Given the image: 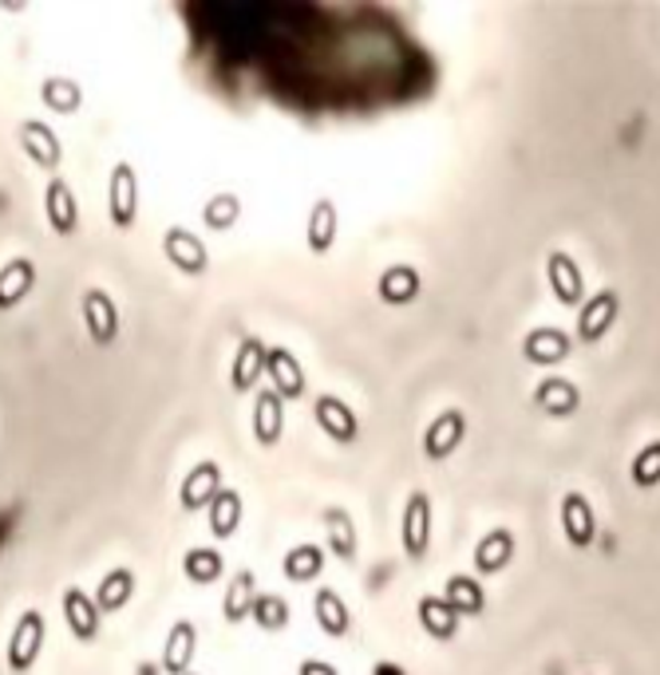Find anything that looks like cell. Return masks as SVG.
<instances>
[{"instance_id":"6da1fadb","label":"cell","mask_w":660,"mask_h":675,"mask_svg":"<svg viewBox=\"0 0 660 675\" xmlns=\"http://www.w3.org/2000/svg\"><path fill=\"white\" fill-rule=\"evenodd\" d=\"M44 640H48V625H44V612L40 608H29L20 612L16 628L9 632V648H4V660L16 675H24L44 652Z\"/></svg>"},{"instance_id":"7a4b0ae2","label":"cell","mask_w":660,"mask_h":675,"mask_svg":"<svg viewBox=\"0 0 660 675\" xmlns=\"http://www.w3.org/2000/svg\"><path fill=\"white\" fill-rule=\"evenodd\" d=\"M108 217L115 229H131L138 222V175L131 162H115L108 182Z\"/></svg>"},{"instance_id":"3957f363","label":"cell","mask_w":660,"mask_h":675,"mask_svg":"<svg viewBox=\"0 0 660 675\" xmlns=\"http://www.w3.org/2000/svg\"><path fill=\"white\" fill-rule=\"evenodd\" d=\"M400 538H404V553L412 561L427 558V549H432V498H427L424 490H412V494H407Z\"/></svg>"},{"instance_id":"277c9868","label":"cell","mask_w":660,"mask_h":675,"mask_svg":"<svg viewBox=\"0 0 660 675\" xmlns=\"http://www.w3.org/2000/svg\"><path fill=\"white\" fill-rule=\"evenodd\" d=\"M266 380H269V392H277V400H301L309 387L305 380V368L297 363V356L289 348H277L269 344L266 348Z\"/></svg>"},{"instance_id":"5b68a950","label":"cell","mask_w":660,"mask_h":675,"mask_svg":"<svg viewBox=\"0 0 660 675\" xmlns=\"http://www.w3.org/2000/svg\"><path fill=\"white\" fill-rule=\"evenodd\" d=\"M163 254H167V261L175 265L178 273L187 277H202L210 269L206 245H202L198 234H190L187 225H170L167 234H163Z\"/></svg>"},{"instance_id":"8992f818","label":"cell","mask_w":660,"mask_h":675,"mask_svg":"<svg viewBox=\"0 0 660 675\" xmlns=\"http://www.w3.org/2000/svg\"><path fill=\"white\" fill-rule=\"evenodd\" d=\"M313 419L316 427L328 435L333 442H340V447H348V442L360 439V423H356V412L348 407L340 395H316L313 403Z\"/></svg>"},{"instance_id":"52a82bcc","label":"cell","mask_w":660,"mask_h":675,"mask_svg":"<svg viewBox=\"0 0 660 675\" xmlns=\"http://www.w3.org/2000/svg\"><path fill=\"white\" fill-rule=\"evenodd\" d=\"M463 435H467V415L459 412V407L439 412L432 423H427V431H424V454L432 462L451 459L455 450H459V442H463Z\"/></svg>"},{"instance_id":"ba28073f","label":"cell","mask_w":660,"mask_h":675,"mask_svg":"<svg viewBox=\"0 0 660 675\" xmlns=\"http://www.w3.org/2000/svg\"><path fill=\"white\" fill-rule=\"evenodd\" d=\"M83 324H88V336L96 348H111L119 340V308L111 293H103V289L83 293Z\"/></svg>"},{"instance_id":"9c48e42d","label":"cell","mask_w":660,"mask_h":675,"mask_svg":"<svg viewBox=\"0 0 660 675\" xmlns=\"http://www.w3.org/2000/svg\"><path fill=\"white\" fill-rule=\"evenodd\" d=\"M617 308H622V301H617L613 289H602V293L585 296L582 313H578V344L602 340V336L613 328V320H617Z\"/></svg>"},{"instance_id":"30bf717a","label":"cell","mask_w":660,"mask_h":675,"mask_svg":"<svg viewBox=\"0 0 660 675\" xmlns=\"http://www.w3.org/2000/svg\"><path fill=\"white\" fill-rule=\"evenodd\" d=\"M16 135H20V147H24V155H29L36 167L56 170L59 162H64V147H59L56 131H52L48 123H40V119H24Z\"/></svg>"},{"instance_id":"8fae6325","label":"cell","mask_w":660,"mask_h":675,"mask_svg":"<svg viewBox=\"0 0 660 675\" xmlns=\"http://www.w3.org/2000/svg\"><path fill=\"white\" fill-rule=\"evenodd\" d=\"M198 656V628L190 620H175L163 640V672L167 675H190V664Z\"/></svg>"},{"instance_id":"7c38bea8","label":"cell","mask_w":660,"mask_h":675,"mask_svg":"<svg viewBox=\"0 0 660 675\" xmlns=\"http://www.w3.org/2000/svg\"><path fill=\"white\" fill-rule=\"evenodd\" d=\"M44 217L59 237H71L79 229V202L64 178H52L48 190H44Z\"/></svg>"},{"instance_id":"4fadbf2b","label":"cell","mask_w":660,"mask_h":675,"mask_svg":"<svg viewBox=\"0 0 660 675\" xmlns=\"http://www.w3.org/2000/svg\"><path fill=\"white\" fill-rule=\"evenodd\" d=\"M64 620H68V628H71V637L79 640V644H91V640L99 637V608H96V600L83 593V588H64Z\"/></svg>"},{"instance_id":"5bb4252c","label":"cell","mask_w":660,"mask_h":675,"mask_svg":"<svg viewBox=\"0 0 660 675\" xmlns=\"http://www.w3.org/2000/svg\"><path fill=\"white\" fill-rule=\"evenodd\" d=\"M266 348L269 344H261L257 336H249V340H242V348L234 352V363H230V383H234L237 395H249L257 387V380H261V372H266Z\"/></svg>"},{"instance_id":"9a60e30c","label":"cell","mask_w":660,"mask_h":675,"mask_svg":"<svg viewBox=\"0 0 660 675\" xmlns=\"http://www.w3.org/2000/svg\"><path fill=\"white\" fill-rule=\"evenodd\" d=\"M534 403H538L546 415H553V419H566V415H573L582 407V392H578V383L566 380V375H546V380L534 387Z\"/></svg>"},{"instance_id":"2e32d148","label":"cell","mask_w":660,"mask_h":675,"mask_svg":"<svg viewBox=\"0 0 660 675\" xmlns=\"http://www.w3.org/2000/svg\"><path fill=\"white\" fill-rule=\"evenodd\" d=\"M281 435H286V403L277 400V392L261 387L254 395V439L261 447H277Z\"/></svg>"},{"instance_id":"e0dca14e","label":"cell","mask_w":660,"mask_h":675,"mask_svg":"<svg viewBox=\"0 0 660 675\" xmlns=\"http://www.w3.org/2000/svg\"><path fill=\"white\" fill-rule=\"evenodd\" d=\"M562 529H566V538H570V545H578V549L593 545V538H597L593 506L585 494H578V490H570L562 498Z\"/></svg>"},{"instance_id":"ac0fdd59","label":"cell","mask_w":660,"mask_h":675,"mask_svg":"<svg viewBox=\"0 0 660 675\" xmlns=\"http://www.w3.org/2000/svg\"><path fill=\"white\" fill-rule=\"evenodd\" d=\"M336 234H340V214H336V202L333 198H316L313 210H309V229H305L309 249H313L316 257L333 254Z\"/></svg>"},{"instance_id":"d6986e66","label":"cell","mask_w":660,"mask_h":675,"mask_svg":"<svg viewBox=\"0 0 660 675\" xmlns=\"http://www.w3.org/2000/svg\"><path fill=\"white\" fill-rule=\"evenodd\" d=\"M570 348H573V336H566L562 328H550V324L523 336V356L530 363H542V368L562 363L566 356H570Z\"/></svg>"},{"instance_id":"ffe728a7","label":"cell","mask_w":660,"mask_h":675,"mask_svg":"<svg viewBox=\"0 0 660 675\" xmlns=\"http://www.w3.org/2000/svg\"><path fill=\"white\" fill-rule=\"evenodd\" d=\"M36 289V261L29 257H16L0 269V313H9L16 304H24Z\"/></svg>"},{"instance_id":"44dd1931","label":"cell","mask_w":660,"mask_h":675,"mask_svg":"<svg viewBox=\"0 0 660 675\" xmlns=\"http://www.w3.org/2000/svg\"><path fill=\"white\" fill-rule=\"evenodd\" d=\"M546 277H550L553 284V296L562 304H582L585 301V281H582V269H578V261H573L570 254H550L546 257Z\"/></svg>"},{"instance_id":"7402d4cb","label":"cell","mask_w":660,"mask_h":675,"mask_svg":"<svg viewBox=\"0 0 660 675\" xmlns=\"http://www.w3.org/2000/svg\"><path fill=\"white\" fill-rule=\"evenodd\" d=\"M217 490H222V466H217L214 459H206V462H198L187 479H182V486H178V502H182V509L210 506V498H214Z\"/></svg>"},{"instance_id":"603a6c76","label":"cell","mask_w":660,"mask_h":675,"mask_svg":"<svg viewBox=\"0 0 660 675\" xmlns=\"http://www.w3.org/2000/svg\"><path fill=\"white\" fill-rule=\"evenodd\" d=\"M321 521H325V545L333 549L340 561H356V553H360V538H356L353 514H348L345 506H328L325 514H321Z\"/></svg>"},{"instance_id":"cb8c5ba5","label":"cell","mask_w":660,"mask_h":675,"mask_svg":"<svg viewBox=\"0 0 660 675\" xmlns=\"http://www.w3.org/2000/svg\"><path fill=\"white\" fill-rule=\"evenodd\" d=\"M313 617H316V625H321V632L333 637V640H345L348 628H353V612H348V605L340 600L336 588H316L313 593Z\"/></svg>"},{"instance_id":"d4e9b609","label":"cell","mask_w":660,"mask_h":675,"mask_svg":"<svg viewBox=\"0 0 660 675\" xmlns=\"http://www.w3.org/2000/svg\"><path fill=\"white\" fill-rule=\"evenodd\" d=\"M210 533H214L217 541H230L237 533V526H242V518H246V506H242V494H237L234 486H222L210 498Z\"/></svg>"},{"instance_id":"484cf974","label":"cell","mask_w":660,"mask_h":675,"mask_svg":"<svg viewBox=\"0 0 660 675\" xmlns=\"http://www.w3.org/2000/svg\"><path fill=\"white\" fill-rule=\"evenodd\" d=\"M254 597H257L254 569H237L234 577H230L226 597H222V617H226L230 625H246V620H249V608H254Z\"/></svg>"},{"instance_id":"4316f807","label":"cell","mask_w":660,"mask_h":675,"mask_svg":"<svg viewBox=\"0 0 660 675\" xmlns=\"http://www.w3.org/2000/svg\"><path fill=\"white\" fill-rule=\"evenodd\" d=\"M135 597V573L131 569H111V573H103V581H99L96 588V608L99 617L103 612H119V608H127V600Z\"/></svg>"},{"instance_id":"83f0119b","label":"cell","mask_w":660,"mask_h":675,"mask_svg":"<svg viewBox=\"0 0 660 675\" xmlns=\"http://www.w3.org/2000/svg\"><path fill=\"white\" fill-rule=\"evenodd\" d=\"M444 600L451 605L455 617H479V612L486 608L483 585H479L474 577H467V573H455V577H447Z\"/></svg>"},{"instance_id":"f1b7e54d","label":"cell","mask_w":660,"mask_h":675,"mask_svg":"<svg viewBox=\"0 0 660 675\" xmlns=\"http://www.w3.org/2000/svg\"><path fill=\"white\" fill-rule=\"evenodd\" d=\"M420 289H424V281L412 265H388L380 273V301L384 304H412Z\"/></svg>"},{"instance_id":"f546056e","label":"cell","mask_w":660,"mask_h":675,"mask_svg":"<svg viewBox=\"0 0 660 675\" xmlns=\"http://www.w3.org/2000/svg\"><path fill=\"white\" fill-rule=\"evenodd\" d=\"M514 558V533L511 529H491L479 545H474V569L479 573H503Z\"/></svg>"},{"instance_id":"4dcf8cb0","label":"cell","mask_w":660,"mask_h":675,"mask_svg":"<svg viewBox=\"0 0 660 675\" xmlns=\"http://www.w3.org/2000/svg\"><path fill=\"white\" fill-rule=\"evenodd\" d=\"M321 569H325V549L305 541V545H293L281 561V573H286L293 585H309V581L321 577Z\"/></svg>"},{"instance_id":"1f68e13d","label":"cell","mask_w":660,"mask_h":675,"mask_svg":"<svg viewBox=\"0 0 660 675\" xmlns=\"http://www.w3.org/2000/svg\"><path fill=\"white\" fill-rule=\"evenodd\" d=\"M420 625H424V632L432 640H455V632H459V617H455L451 605H447L444 597H435V593L420 597Z\"/></svg>"},{"instance_id":"d6a6232c","label":"cell","mask_w":660,"mask_h":675,"mask_svg":"<svg viewBox=\"0 0 660 675\" xmlns=\"http://www.w3.org/2000/svg\"><path fill=\"white\" fill-rule=\"evenodd\" d=\"M40 99H44V108H52L56 115H76V111L83 108V88L68 76H48L40 83Z\"/></svg>"},{"instance_id":"836d02e7","label":"cell","mask_w":660,"mask_h":675,"mask_svg":"<svg viewBox=\"0 0 660 675\" xmlns=\"http://www.w3.org/2000/svg\"><path fill=\"white\" fill-rule=\"evenodd\" d=\"M182 573H187L190 585H214V581L226 573V561H222L217 549L194 545V549H187V558H182Z\"/></svg>"},{"instance_id":"e575fe53","label":"cell","mask_w":660,"mask_h":675,"mask_svg":"<svg viewBox=\"0 0 660 675\" xmlns=\"http://www.w3.org/2000/svg\"><path fill=\"white\" fill-rule=\"evenodd\" d=\"M289 600L277 597V593H257L254 597V608H249V620H254L261 632H281L289 625Z\"/></svg>"},{"instance_id":"d590c367","label":"cell","mask_w":660,"mask_h":675,"mask_svg":"<svg viewBox=\"0 0 660 675\" xmlns=\"http://www.w3.org/2000/svg\"><path fill=\"white\" fill-rule=\"evenodd\" d=\"M237 217H242V198L237 194H214L202 206V222L210 229H230V225H237Z\"/></svg>"},{"instance_id":"8d00e7d4","label":"cell","mask_w":660,"mask_h":675,"mask_svg":"<svg viewBox=\"0 0 660 675\" xmlns=\"http://www.w3.org/2000/svg\"><path fill=\"white\" fill-rule=\"evenodd\" d=\"M633 482L637 486H657L660 482V442L641 447V454L633 459Z\"/></svg>"},{"instance_id":"74e56055","label":"cell","mask_w":660,"mask_h":675,"mask_svg":"<svg viewBox=\"0 0 660 675\" xmlns=\"http://www.w3.org/2000/svg\"><path fill=\"white\" fill-rule=\"evenodd\" d=\"M297 675H340V672H336L333 664H325V660L309 656V660H301V664H297Z\"/></svg>"},{"instance_id":"f35d334b","label":"cell","mask_w":660,"mask_h":675,"mask_svg":"<svg viewBox=\"0 0 660 675\" xmlns=\"http://www.w3.org/2000/svg\"><path fill=\"white\" fill-rule=\"evenodd\" d=\"M190 675H194V672H190Z\"/></svg>"}]
</instances>
